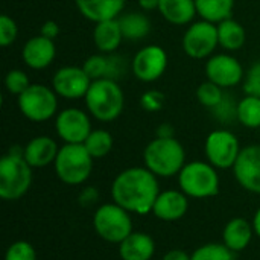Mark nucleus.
Returning a JSON list of instances; mask_svg holds the SVG:
<instances>
[{
	"label": "nucleus",
	"mask_w": 260,
	"mask_h": 260,
	"mask_svg": "<svg viewBox=\"0 0 260 260\" xmlns=\"http://www.w3.org/2000/svg\"><path fill=\"white\" fill-rule=\"evenodd\" d=\"M233 251L229 250L224 244H204L198 247L192 254L190 260H233Z\"/></svg>",
	"instance_id": "nucleus-29"
},
{
	"label": "nucleus",
	"mask_w": 260,
	"mask_h": 260,
	"mask_svg": "<svg viewBox=\"0 0 260 260\" xmlns=\"http://www.w3.org/2000/svg\"><path fill=\"white\" fill-rule=\"evenodd\" d=\"M82 17L93 23L119 18L126 0H75Z\"/></svg>",
	"instance_id": "nucleus-19"
},
{
	"label": "nucleus",
	"mask_w": 260,
	"mask_h": 260,
	"mask_svg": "<svg viewBox=\"0 0 260 260\" xmlns=\"http://www.w3.org/2000/svg\"><path fill=\"white\" fill-rule=\"evenodd\" d=\"M123 34L119 24L117 18H111V20H104L94 24L93 29V43L98 47V50L101 53H114L122 41H123Z\"/></svg>",
	"instance_id": "nucleus-22"
},
{
	"label": "nucleus",
	"mask_w": 260,
	"mask_h": 260,
	"mask_svg": "<svg viewBox=\"0 0 260 260\" xmlns=\"http://www.w3.org/2000/svg\"><path fill=\"white\" fill-rule=\"evenodd\" d=\"M93 157L84 143H64L53 163L55 174L59 181L67 186L84 184L93 171Z\"/></svg>",
	"instance_id": "nucleus-5"
},
{
	"label": "nucleus",
	"mask_w": 260,
	"mask_h": 260,
	"mask_svg": "<svg viewBox=\"0 0 260 260\" xmlns=\"http://www.w3.org/2000/svg\"><path fill=\"white\" fill-rule=\"evenodd\" d=\"M55 131L64 143H84L93 128L90 116L84 110L70 107L56 114Z\"/></svg>",
	"instance_id": "nucleus-12"
},
{
	"label": "nucleus",
	"mask_w": 260,
	"mask_h": 260,
	"mask_svg": "<svg viewBox=\"0 0 260 260\" xmlns=\"http://www.w3.org/2000/svg\"><path fill=\"white\" fill-rule=\"evenodd\" d=\"M161 260H190V256L186 251H183L180 248H175V250H169L161 257Z\"/></svg>",
	"instance_id": "nucleus-41"
},
{
	"label": "nucleus",
	"mask_w": 260,
	"mask_h": 260,
	"mask_svg": "<svg viewBox=\"0 0 260 260\" xmlns=\"http://www.w3.org/2000/svg\"><path fill=\"white\" fill-rule=\"evenodd\" d=\"M216 119H219L222 123H230L233 119L238 120V104L225 93L224 99L212 110Z\"/></svg>",
	"instance_id": "nucleus-34"
},
{
	"label": "nucleus",
	"mask_w": 260,
	"mask_h": 260,
	"mask_svg": "<svg viewBox=\"0 0 260 260\" xmlns=\"http://www.w3.org/2000/svg\"><path fill=\"white\" fill-rule=\"evenodd\" d=\"M55 56L56 47L53 40H49L43 35L30 37L21 49V59L32 70H43L49 67Z\"/></svg>",
	"instance_id": "nucleus-17"
},
{
	"label": "nucleus",
	"mask_w": 260,
	"mask_h": 260,
	"mask_svg": "<svg viewBox=\"0 0 260 260\" xmlns=\"http://www.w3.org/2000/svg\"><path fill=\"white\" fill-rule=\"evenodd\" d=\"M30 85L27 75L20 69H12L5 76V87L11 94L20 96Z\"/></svg>",
	"instance_id": "nucleus-32"
},
{
	"label": "nucleus",
	"mask_w": 260,
	"mask_h": 260,
	"mask_svg": "<svg viewBox=\"0 0 260 260\" xmlns=\"http://www.w3.org/2000/svg\"><path fill=\"white\" fill-rule=\"evenodd\" d=\"M143 163L158 178L175 177L186 165V151L175 137H155L143 151Z\"/></svg>",
	"instance_id": "nucleus-3"
},
{
	"label": "nucleus",
	"mask_w": 260,
	"mask_h": 260,
	"mask_svg": "<svg viewBox=\"0 0 260 260\" xmlns=\"http://www.w3.org/2000/svg\"><path fill=\"white\" fill-rule=\"evenodd\" d=\"M99 200V192L96 187L93 186H87L81 190L79 197H78V201L82 207H90L93 204H96V201Z\"/></svg>",
	"instance_id": "nucleus-39"
},
{
	"label": "nucleus",
	"mask_w": 260,
	"mask_h": 260,
	"mask_svg": "<svg viewBox=\"0 0 260 260\" xmlns=\"http://www.w3.org/2000/svg\"><path fill=\"white\" fill-rule=\"evenodd\" d=\"M137 3L143 11H154L158 9L160 0H137Z\"/></svg>",
	"instance_id": "nucleus-43"
},
{
	"label": "nucleus",
	"mask_w": 260,
	"mask_h": 260,
	"mask_svg": "<svg viewBox=\"0 0 260 260\" xmlns=\"http://www.w3.org/2000/svg\"><path fill=\"white\" fill-rule=\"evenodd\" d=\"M216 27H218L219 46L222 49H225L227 52H236L244 47L247 41V32L238 20L230 17L218 23Z\"/></svg>",
	"instance_id": "nucleus-24"
},
{
	"label": "nucleus",
	"mask_w": 260,
	"mask_h": 260,
	"mask_svg": "<svg viewBox=\"0 0 260 260\" xmlns=\"http://www.w3.org/2000/svg\"><path fill=\"white\" fill-rule=\"evenodd\" d=\"M253 227H254L256 236L260 238V209L256 212V215H254V218H253Z\"/></svg>",
	"instance_id": "nucleus-44"
},
{
	"label": "nucleus",
	"mask_w": 260,
	"mask_h": 260,
	"mask_svg": "<svg viewBox=\"0 0 260 260\" xmlns=\"http://www.w3.org/2000/svg\"><path fill=\"white\" fill-rule=\"evenodd\" d=\"M225 96V91L224 88H221L219 85H216L215 82L212 81H206L203 84H200V87L197 88V99L198 102L206 107V108H210L213 110Z\"/></svg>",
	"instance_id": "nucleus-30"
},
{
	"label": "nucleus",
	"mask_w": 260,
	"mask_h": 260,
	"mask_svg": "<svg viewBox=\"0 0 260 260\" xmlns=\"http://www.w3.org/2000/svg\"><path fill=\"white\" fill-rule=\"evenodd\" d=\"M155 253V242L151 235L133 232L119 244V256L122 260H151Z\"/></svg>",
	"instance_id": "nucleus-21"
},
{
	"label": "nucleus",
	"mask_w": 260,
	"mask_h": 260,
	"mask_svg": "<svg viewBox=\"0 0 260 260\" xmlns=\"http://www.w3.org/2000/svg\"><path fill=\"white\" fill-rule=\"evenodd\" d=\"M189 210V197L180 189L161 190L157 197L152 215L165 222H175L181 219Z\"/></svg>",
	"instance_id": "nucleus-16"
},
{
	"label": "nucleus",
	"mask_w": 260,
	"mask_h": 260,
	"mask_svg": "<svg viewBox=\"0 0 260 260\" xmlns=\"http://www.w3.org/2000/svg\"><path fill=\"white\" fill-rule=\"evenodd\" d=\"M58 151L59 146L52 137L37 136L26 143L23 155L34 169H41L55 163Z\"/></svg>",
	"instance_id": "nucleus-18"
},
{
	"label": "nucleus",
	"mask_w": 260,
	"mask_h": 260,
	"mask_svg": "<svg viewBox=\"0 0 260 260\" xmlns=\"http://www.w3.org/2000/svg\"><path fill=\"white\" fill-rule=\"evenodd\" d=\"M195 6L201 20L218 24L232 17L235 0H195Z\"/></svg>",
	"instance_id": "nucleus-26"
},
{
	"label": "nucleus",
	"mask_w": 260,
	"mask_h": 260,
	"mask_svg": "<svg viewBox=\"0 0 260 260\" xmlns=\"http://www.w3.org/2000/svg\"><path fill=\"white\" fill-rule=\"evenodd\" d=\"M241 145L238 137L229 129L212 131L204 143V154L207 161L216 169H233L239 154Z\"/></svg>",
	"instance_id": "nucleus-10"
},
{
	"label": "nucleus",
	"mask_w": 260,
	"mask_h": 260,
	"mask_svg": "<svg viewBox=\"0 0 260 260\" xmlns=\"http://www.w3.org/2000/svg\"><path fill=\"white\" fill-rule=\"evenodd\" d=\"M18 37V26L15 20L6 14L0 17V46L8 47L12 43H15Z\"/></svg>",
	"instance_id": "nucleus-35"
},
{
	"label": "nucleus",
	"mask_w": 260,
	"mask_h": 260,
	"mask_svg": "<svg viewBox=\"0 0 260 260\" xmlns=\"http://www.w3.org/2000/svg\"><path fill=\"white\" fill-rule=\"evenodd\" d=\"M20 113L30 122H46L56 114L58 94L44 84H30L20 96H17Z\"/></svg>",
	"instance_id": "nucleus-8"
},
{
	"label": "nucleus",
	"mask_w": 260,
	"mask_h": 260,
	"mask_svg": "<svg viewBox=\"0 0 260 260\" xmlns=\"http://www.w3.org/2000/svg\"><path fill=\"white\" fill-rule=\"evenodd\" d=\"M244 91L248 96L260 98V61L254 62L244 78Z\"/></svg>",
	"instance_id": "nucleus-37"
},
{
	"label": "nucleus",
	"mask_w": 260,
	"mask_h": 260,
	"mask_svg": "<svg viewBox=\"0 0 260 260\" xmlns=\"http://www.w3.org/2000/svg\"><path fill=\"white\" fill-rule=\"evenodd\" d=\"M5 260H37V251L26 241H15L5 253Z\"/></svg>",
	"instance_id": "nucleus-33"
},
{
	"label": "nucleus",
	"mask_w": 260,
	"mask_h": 260,
	"mask_svg": "<svg viewBox=\"0 0 260 260\" xmlns=\"http://www.w3.org/2000/svg\"><path fill=\"white\" fill-rule=\"evenodd\" d=\"M174 126L171 123H161L157 126L155 129V137H163V139H168V137H174Z\"/></svg>",
	"instance_id": "nucleus-42"
},
{
	"label": "nucleus",
	"mask_w": 260,
	"mask_h": 260,
	"mask_svg": "<svg viewBox=\"0 0 260 260\" xmlns=\"http://www.w3.org/2000/svg\"><path fill=\"white\" fill-rule=\"evenodd\" d=\"M90 85V76L82 67L78 66L61 67L55 72L52 78V88L59 98H64L67 101H78L81 98H85Z\"/></svg>",
	"instance_id": "nucleus-14"
},
{
	"label": "nucleus",
	"mask_w": 260,
	"mask_h": 260,
	"mask_svg": "<svg viewBox=\"0 0 260 260\" xmlns=\"http://www.w3.org/2000/svg\"><path fill=\"white\" fill-rule=\"evenodd\" d=\"M113 145H114L113 136L110 134V131L102 129V128L93 129L90 136L87 137V140L84 142V146L87 148V151L94 160L107 157L111 152Z\"/></svg>",
	"instance_id": "nucleus-27"
},
{
	"label": "nucleus",
	"mask_w": 260,
	"mask_h": 260,
	"mask_svg": "<svg viewBox=\"0 0 260 260\" xmlns=\"http://www.w3.org/2000/svg\"><path fill=\"white\" fill-rule=\"evenodd\" d=\"M160 192L158 177L145 166H134L119 172L111 184L113 201L136 215L151 213Z\"/></svg>",
	"instance_id": "nucleus-1"
},
{
	"label": "nucleus",
	"mask_w": 260,
	"mask_h": 260,
	"mask_svg": "<svg viewBox=\"0 0 260 260\" xmlns=\"http://www.w3.org/2000/svg\"><path fill=\"white\" fill-rule=\"evenodd\" d=\"M131 69L139 81L154 82L160 79L168 69V53L161 46L148 44L134 55Z\"/></svg>",
	"instance_id": "nucleus-11"
},
{
	"label": "nucleus",
	"mask_w": 260,
	"mask_h": 260,
	"mask_svg": "<svg viewBox=\"0 0 260 260\" xmlns=\"http://www.w3.org/2000/svg\"><path fill=\"white\" fill-rule=\"evenodd\" d=\"M158 12L168 23L174 26L190 24L198 14L195 0H160Z\"/></svg>",
	"instance_id": "nucleus-23"
},
{
	"label": "nucleus",
	"mask_w": 260,
	"mask_h": 260,
	"mask_svg": "<svg viewBox=\"0 0 260 260\" xmlns=\"http://www.w3.org/2000/svg\"><path fill=\"white\" fill-rule=\"evenodd\" d=\"M206 76L209 81L215 82L221 88H233L239 85L244 79L242 64L230 53H216L207 58Z\"/></svg>",
	"instance_id": "nucleus-13"
},
{
	"label": "nucleus",
	"mask_w": 260,
	"mask_h": 260,
	"mask_svg": "<svg viewBox=\"0 0 260 260\" xmlns=\"http://www.w3.org/2000/svg\"><path fill=\"white\" fill-rule=\"evenodd\" d=\"M178 187L189 198L207 200L219 193V175L218 169L209 161H190L180 171Z\"/></svg>",
	"instance_id": "nucleus-6"
},
{
	"label": "nucleus",
	"mask_w": 260,
	"mask_h": 260,
	"mask_svg": "<svg viewBox=\"0 0 260 260\" xmlns=\"http://www.w3.org/2000/svg\"><path fill=\"white\" fill-rule=\"evenodd\" d=\"M93 229L102 241L117 245L134 232L131 213L114 201L96 209L93 215Z\"/></svg>",
	"instance_id": "nucleus-7"
},
{
	"label": "nucleus",
	"mask_w": 260,
	"mask_h": 260,
	"mask_svg": "<svg viewBox=\"0 0 260 260\" xmlns=\"http://www.w3.org/2000/svg\"><path fill=\"white\" fill-rule=\"evenodd\" d=\"M108 66H110V59L107 53H94L84 61L82 69L85 70V73L90 76L91 81H96V79L108 78Z\"/></svg>",
	"instance_id": "nucleus-31"
},
{
	"label": "nucleus",
	"mask_w": 260,
	"mask_h": 260,
	"mask_svg": "<svg viewBox=\"0 0 260 260\" xmlns=\"http://www.w3.org/2000/svg\"><path fill=\"white\" fill-rule=\"evenodd\" d=\"M238 122L247 128H260V98L247 94L238 102Z\"/></svg>",
	"instance_id": "nucleus-28"
},
{
	"label": "nucleus",
	"mask_w": 260,
	"mask_h": 260,
	"mask_svg": "<svg viewBox=\"0 0 260 260\" xmlns=\"http://www.w3.org/2000/svg\"><path fill=\"white\" fill-rule=\"evenodd\" d=\"M108 59H110V66H108V78L107 79L117 81L126 72L125 58L123 56H119V55H114V53H110L108 55Z\"/></svg>",
	"instance_id": "nucleus-38"
},
{
	"label": "nucleus",
	"mask_w": 260,
	"mask_h": 260,
	"mask_svg": "<svg viewBox=\"0 0 260 260\" xmlns=\"http://www.w3.org/2000/svg\"><path fill=\"white\" fill-rule=\"evenodd\" d=\"M254 235L253 222L244 218H233L224 227L222 244L233 253H241L250 245Z\"/></svg>",
	"instance_id": "nucleus-20"
},
{
	"label": "nucleus",
	"mask_w": 260,
	"mask_h": 260,
	"mask_svg": "<svg viewBox=\"0 0 260 260\" xmlns=\"http://www.w3.org/2000/svg\"><path fill=\"white\" fill-rule=\"evenodd\" d=\"M181 46L189 58L193 59L210 58L216 50V47L219 46L216 24L206 20L190 23L183 35Z\"/></svg>",
	"instance_id": "nucleus-9"
},
{
	"label": "nucleus",
	"mask_w": 260,
	"mask_h": 260,
	"mask_svg": "<svg viewBox=\"0 0 260 260\" xmlns=\"http://www.w3.org/2000/svg\"><path fill=\"white\" fill-rule=\"evenodd\" d=\"M84 99L88 113L99 122L116 120L122 114L125 105V96L120 85L117 81L107 78L91 81Z\"/></svg>",
	"instance_id": "nucleus-4"
},
{
	"label": "nucleus",
	"mask_w": 260,
	"mask_h": 260,
	"mask_svg": "<svg viewBox=\"0 0 260 260\" xmlns=\"http://www.w3.org/2000/svg\"><path fill=\"white\" fill-rule=\"evenodd\" d=\"M233 174L242 189L260 195V145H248L241 149Z\"/></svg>",
	"instance_id": "nucleus-15"
},
{
	"label": "nucleus",
	"mask_w": 260,
	"mask_h": 260,
	"mask_svg": "<svg viewBox=\"0 0 260 260\" xmlns=\"http://www.w3.org/2000/svg\"><path fill=\"white\" fill-rule=\"evenodd\" d=\"M119 24L125 40L139 41L151 32V20L143 12L131 11L119 15Z\"/></svg>",
	"instance_id": "nucleus-25"
},
{
	"label": "nucleus",
	"mask_w": 260,
	"mask_h": 260,
	"mask_svg": "<svg viewBox=\"0 0 260 260\" xmlns=\"http://www.w3.org/2000/svg\"><path fill=\"white\" fill-rule=\"evenodd\" d=\"M59 32H61L59 24L56 21H53V20H47V21L43 23L41 30H40V35H43V37H46L49 40H55L59 35Z\"/></svg>",
	"instance_id": "nucleus-40"
},
{
	"label": "nucleus",
	"mask_w": 260,
	"mask_h": 260,
	"mask_svg": "<svg viewBox=\"0 0 260 260\" xmlns=\"http://www.w3.org/2000/svg\"><path fill=\"white\" fill-rule=\"evenodd\" d=\"M24 148L14 145L0 158V198L17 201L27 193L32 184V166L23 155Z\"/></svg>",
	"instance_id": "nucleus-2"
},
{
	"label": "nucleus",
	"mask_w": 260,
	"mask_h": 260,
	"mask_svg": "<svg viewBox=\"0 0 260 260\" xmlns=\"http://www.w3.org/2000/svg\"><path fill=\"white\" fill-rule=\"evenodd\" d=\"M165 105V94L160 90H146L140 96V107L148 113H157Z\"/></svg>",
	"instance_id": "nucleus-36"
}]
</instances>
